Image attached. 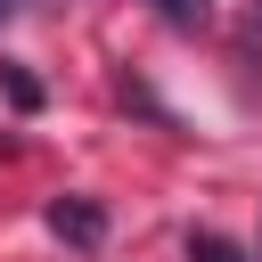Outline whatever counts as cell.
Wrapping results in <instances>:
<instances>
[{
    "instance_id": "cell-3",
    "label": "cell",
    "mask_w": 262,
    "mask_h": 262,
    "mask_svg": "<svg viewBox=\"0 0 262 262\" xmlns=\"http://www.w3.org/2000/svg\"><path fill=\"white\" fill-rule=\"evenodd\" d=\"M156 8H164L172 25H205V0H156Z\"/></svg>"
},
{
    "instance_id": "cell-1",
    "label": "cell",
    "mask_w": 262,
    "mask_h": 262,
    "mask_svg": "<svg viewBox=\"0 0 262 262\" xmlns=\"http://www.w3.org/2000/svg\"><path fill=\"white\" fill-rule=\"evenodd\" d=\"M49 237H66V246H98L106 237V205L98 196H49Z\"/></svg>"
},
{
    "instance_id": "cell-4",
    "label": "cell",
    "mask_w": 262,
    "mask_h": 262,
    "mask_svg": "<svg viewBox=\"0 0 262 262\" xmlns=\"http://www.w3.org/2000/svg\"><path fill=\"white\" fill-rule=\"evenodd\" d=\"M0 8H8V0H0Z\"/></svg>"
},
{
    "instance_id": "cell-2",
    "label": "cell",
    "mask_w": 262,
    "mask_h": 262,
    "mask_svg": "<svg viewBox=\"0 0 262 262\" xmlns=\"http://www.w3.org/2000/svg\"><path fill=\"white\" fill-rule=\"evenodd\" d=\"M188 262H246V254H237L221 229H196V237H188Z\"/></svg>"
}]
</instances>
